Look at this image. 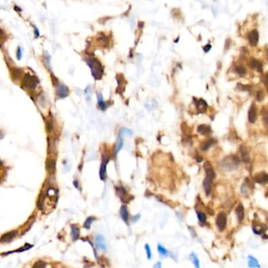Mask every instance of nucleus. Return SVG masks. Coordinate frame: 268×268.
<instances>
[{"label":"nucleus","mask_w":268,"mask_h":268,"mask_svg":"<svg viewBox=\"0 0 268 268\" xmlns=\"http://www.w3.org/2000/svg\"><path fill=\"white\" fill-rule=\"evenodd\" d=\"M74 184H75V186L76 187V188H78V187H79V182L75 181L74 182Z\"/></svg>","instance_id":"41"},{"label":"nucleus","mask_w":268,"mask_h":268,"mask_svg":"<svg viewBox=\"0 0 268 268\" xmlns=\"http://www.w3.org/2000/svg\"><path fill=\"white\" fill-rule=\"evenodd\" d=\"M198 132L202 135H208L211 133V129L208 125H201L198 127Z\"/></svg>","instance_id":"16"},{"label":"nucleus","mask_w":268,"mask_h":268,"mask_svg":"<svg viewBox=\"0 0 268 268\" xmlns=\"http://www.w3.org/2000/svg\"><path fill=\"white\" fill-rule=\"evenodd\" d=\"M216 224L220 231L225 230L227 226V216L224 212H220L217 215L216 219Z\"/></svg>","instance_id":"4"},{"label":"nucleus","mask_w":268,"mask_h":268,"mask_svg":"<svg viewBox=\"0 0 268 268\" xmlns=\"http://www.w3.org/2000/svg\"><path fill=\"white\" fill-rule=\"evenodd\" d=\"M214 144V141L213 140H208V141H204L203 143L201 145V148L202 149L203 151H206V150H208L210 147Z\"/></svg>","instance_id":"23"},{"label":"nucleus","mask_w":268,"mask_h":268,"mask_svg":"<svg viewBox=\"0 0 268 268\" xmlns=\"http://www.w3.org/2000/svg\"><path fill=\"white\" fill-rule=\"evenodd\" d=\"M38 35H39V33H38V30L37 29L36 27H35V38H38Z\"/></svg>","instance_id":"39"},{"label":"nucleus","mask_w":268,"mask_h":268,"mask_svg":"<svg viewBox=\"0 0 268 268\" xmlns=\"http://www.w3.org/2000/svg\"><path fill=\"white\" fill-rule=\"evenodd\" d=\"M122 146H123V141H122V136H119V138H118V142H117V146L115 147V151H114V154H117L122 148Z\"/></svg>","instance_id":"27"},{"label":"nucleus","mask_w":268,"mask_h":268,"mask_svg":"<svg viewBox=\"0 0 268 268\" xmlns=\"http://www.w3.org/2000/svg\"><path fill=\"white\" fill-rule=\"evenodd\" d=\"M248 119L250 123H254L257 119V111H256V106L254 103H252L250 106L249 110V114H248Z\"/></svg>","instance_id":"6"},{"label":"nucleus","mask_w":268,"mask_h":268,"mask_svg":"<svg viewBox=\"0 0 268 268\" xmlns=\"http://www.w3.org/2000/svg\"><path fill=\"white\" fill-rule=\"evenodd\" d=\"M22 83L25 88L28 89H34L38 84V79L35 76L31 75L30 74H26L23 78Z\"/></svg>","instance_id":"3"},{"label":"nucleus","mask_w":268,"mask_h":268,"mask_svg":"<svg viewBox=\"0 0 268 268\" xmlns=\"http://www.w3.org/2000/svg\"><path fill=\"white\" fill-rule=\"evenodd\" d=\"M248 38H249V44L252 46H256L257 45L258 41H259V33H258L257 30H252L249 32V35H248Z\"/></svg>","instance_id":"7"},{"label":"nucleus","mask_w":268,"mask_h":268,"mask_svg":"<svg viewBox=\"0 0 268 268\" xmlns=\"http://www.w3.org/2000/svg\"><path fill=\"white\" fill-rule=\"evenodd\" d=\"M204 169L206 170V177L203 182V187L206 195H209V194L211 192L212 182L213 181V180L216 177V174H215L213 169L212 167L211 164L208 162H206L204 164Z\"/></svg>","instance_id":"1"},{"label":"nucleus","mask_w":268,"mask_h":268,"mask_svg":"<svg viewBox=\"0 0 268 268\" xmlns=\"http://www.w3.org/2000/svg\"><path fill=\"white\" fill-rule=\"evenodd\" d=\"M16 234H17V231H16V230L10 231V232L5 234H3V235L1 237V238H0V242H3V243H5V242H10V241H12V240L16 237Z\"/></svg>","instance_id":"8"},{"label":"nucleus","mask_w":268,"mask_h":268,"mask_svg":"<svg viewBox=\"0 0 268 268\" xmlns=\"http://www.w3.org/2000/svg\"><path fill=\"white\" fill-rule=\"evenodd\" d=\"M197 216H198V220H199V222L202 223H204L206 222V215H205V214H204L203 212H199V211H197Z\"/></svg>","instance_id":"29"},{"label":"nucleus","mask_w":268,"mask_h":268,"mask_svg":"<svg viewBox=\"0 0 268 268\" xmlns=\"http://www.w3.org/2000/svg\"><path fill=\"white\" fill-rule=\"evenodd\" d=\"M264 99V94H263V93L260 90V91H258L257 93H256V100L258 101H262V100Z\"/></svg>","instance_id":"34"},{"label":"nucleus","mask_w":268,"mask_h":268,"mask_svg":"<svg viewBox=\"0 0 268 268\" xmlns=\"http://www.w3.org/2000/svg\"><path fill=\"white\" fill-rule=\"evenodd\" d=\"M248 266L249 268H260V263L256 258H255L252 255H249L248 256Z\"/></svg>","instance_id":"12"},{"label":"nucleus","mask_w":268,"mask_h":268,"mask_svg":"<svg viewBox=\"0 0 268 268\" xmlns=\"http://www.w3.org/2000/svg\"><path fill=\"white\" fill-rule=\"evenodd\" d=\"M210 48H211V46H209V45H208V46H207V48H206V47H205V48H204V49H205V51L207 52V51H208V50H209V49H210Z\"/></svg>","instance_id":"40"},{"label":"nucleus","mask_w":268,"mask_h":268,"mask_svg":"<svg viewBox=\"0 0 268 268\" xmlns=\"http://www.w3.org/2000/svg\"><path fill=\"white\" fill-rule=\"evenodd\" d=\"M71 237H72L73 241L78 240L79 238V235H80V230H79V229L76 227L75 225L74 224L71 226Z\"/></svg>","instance_id":"18"},{"label":"nucleus","mask_w":268,"mask_h":268,"mask_svg":"<svg viewBox=\"0 0 268 268\" xmlns=\"http://www.w3.org/2000/svg\"><path fill=\"white\" fill-rule=\"evenodd\" d=\"M235 213L238 220H239L240 222L242 221L244 219V217H245V210H244V207L241 204H239V205L237 206V208H236L235 209Z\"/></svg>","instance_id":"15"},{"label":"nucleus","mask_w":268,"mask_h":268,"mask_svg":"<svg viewBox=\"0 0 268 268\" xmlns=\"http://www.w3.org/2000/svg\"><path fill=\"white\" fill-rule=\"evenodd\" d=\"M263 122H264V124L268 125V111H263Z\"/></svg>","instance_id":"36"},{"label":"nucleus","mask_w":268,"mask_h":268,"mask_svg":"<svg viewBox=\"0 0 268 268\" xmlns=\"http://www.w3.org/2000/svg\"><path fill=\"white\" fill-rule=\"evenodd\" d=\"M95 219H95V217H88V218L86 219V220L85 221L84 225H83V226H84V228H86V229H87V230L90 229L91 224H92V223L94 221Z\"/></svg>","instance_id":"25"},{"label":"nucleus","mask_w":268,"mask_h":268,"mask_svg":"<svg viewBox=\"0 0 268 268\" xmlns=\"http://www.w3.org/2000/svg\"><path fill=\"white\" fill-rule=\"evenodd\" d=\"M190 259L192 261L193 264H194L195 268H201L200 261H199L198 256H196L195 252H192L191 254L190 255Z\"/></svg>","instance_id":"21"},{"label":"nucleus","mask_w":268,"mask_h":268,"mask_svg":"<svg viewBox=\"0 0 268 268\" xmlns=\"http://www.w3.org/2000/svg\"><path fill=\"white\" fill-rule=\"evenodd\" d=\"M96 245H97V247L98 249H100V250L105 251L106 249H107L105 240L102 235H97L96 237Z\"/></svg>","instance_id":"13"},{"label":"nucleus","mask_w":268,"mask_h":268,"mask_svg":"<svg viewBox=\"0 0 268 268\" xmlns=\"http://www.w3.org/2000/svg\"><path fill=\"white\" fill-rule=\"evenodd\" d=\"M108 161L109 158L106 154H103V156H102V162H101L100 169V176L102 180H105L106 179V176H107V173H106V166H107V164L108 162Z\"/></svg>","instance_id":"5"},{"label":"nucleus","mask_w":268,"mask_h":268,"mask_svg":"<svg viewBox=\"0 0 268 268\" xmlns=\"http://www.w3.org/2000/svg\"><path fill=\"white\" fill-rule=\"evenodd\" d=\"M153 268H162V263L161 262H157L153 267Z\"/></svg>","instance_id":"38"},{"label":"nucleus","mask_w":268,"mask_h":268,"mask_svg":"<svg viewBox=\"0 0 268 268\" xmlns=\"http://www.w3.org/2000/svg\"><path fill=\"white\" fill-rule=\"evenodd\" d=\"M158 249V252L159 253L162 257H166V256H168L169 255V252L167 249H165V247H163L161 244H158L157 246Z\"/></svg>","instance_id":"20"},{"label":"nucleus","mask_w":268,"mask_h":268,"mask_svg":"<svg viewBox=\"0 0 268 268\" xmlns=\"http://www.w3.org/2000/svg\"><path fill=\"white\" fill-rule=\"evenodd\" d=\"M98 99V104H99V107H100V108L101 110H105L106 108H107V103L104 102L103 100V97H102V95L99 93L98 94L97 97Z\"/></svg>","instance_id":"24"},{"label":"nucleus","mask_w":268,"mask_h":268,"mask_svg":"<svg viewBox=\"0 0 268 268\" xmlns=\"http://www.w3.org/2000/svg\"><path fill=\"white\" fill-rule=\"evenodd\" d=\"M56 163H55V161L53 159H49L47 161V162H46V169H47V170L49 171L50 173H53L55 171V168H56Z\"/></svg>","instance_id":"19"},{"label":"nucleus","mask_w":268,"mask_h":268,"mask_svg":"<svg viewBox=\"0 0 268 268\" xmlns=\"http://www.w3.org/2000/svg\"><path fill=\"white\" fill-rule=\"evenodd\" d=\"M21 70L19 68H13L12 69V76H13L14 79H19L21 75Z\"/></svg>","instance_id":"26"},{"label":"nucleus","mask_w":268,"mask_h":268,"mask_svg":"<svg viewBox=\"0 0 268 268\" xmlns=\"http://www.w3.org/2000/svg\"><path fill=\"white\" fill-rule=\"evenodd\" d=\"M144 248H145V251H146L147 257L148 260H151L152 256V252L151 250V248H150V245H149L148 244H146V245H144Z\"/></svg>","instance_id":"30"},{"label":"nucleus","mask_w":268,"mask_h":268,"mask_svg":"<svg viewBox=\"0 0 268 268\" xmlns=\"http://www.w3.org/2000/svg\"><path fill=\"white\" fill-rule=\"evenodd\" d=\"M69 94V89L64 85H60L57 87V95L58 97L60 98H64L67 97Z\"/></svg>","instance_id":"9"},{"label":"nucleus","mask_w":268,"mask_h":268,"mask_svg":"<svg viewBox=\"0 0 268 268\" xmlns=\"http://www.w3.org/2000/svg\"><path fill=\"white\" fill-rule=\"evenodd\" d=\"M87 64L89 65V67L91 69L92 75H93L95 79H100L103 75V67L100 63L98 60L90 57L87 60Z\"/></svg>","instance_id":"2"},{"label":"nucleus","mask_w":268,"mask_h":268,"mask_svg":"<svg viewBox=\"0 0 268 268\" xmlns=\"http://www.w3.org/2000/svg\"><path fill=\"white\" fill-rule=\"evenodd\" d=\"M22 57V50L21 49V47H18L17 48V50H16V58L18 60H21Z\"/></svg>","instance_id":"37"},{"label":"nucleus","mask_w":268,"mask_h":268,"mask_svg":"<svg viewBox=\"0 0 268 268\" xmlns=\"http://www.w3.org/2000/svg\"><path fill=\"white\" fill-rule=\"evenodd\" d=\"M262 81L265 85L266 88L268 90V74H265L263 76V78H262Z\"/></svg>","instance_id":"35"},{"label":"nucleus","mask_w":268,"mask_h":268,"mask_svg":"<svg viewBox=\"0 0 268 268\" xmlns=\"http://www.w3.org/2000/svg\"><path fill=\"white\" fill-rule=\"evenodd\" d=\"M6 38H7V36L5 35V32L0 28V42H5V41L6 40Z\"/></svg>","instance_id":"33"},{"label":"nucleus","mask_w":268,"mask_h":268,"mask_svg":"<svg viewBox=\"0 0 268 268\" xmlns=\"http://www.w3.org/2000/svg\"><path fill=\"white\" fill-rule=\"evenodd\" d=\"M249 66L255 70H256L258 72H262L263 71V64L260 62V60L255 59V58H251L249 60Z\"/></svg>","instance_id":"10"},{"label":"nucleus","mask_w":268,"mask_h":268,"mask_svg":"<svg viewBox=\"0 0 268 268\" xmlns=\"http://www.w3.org/2000/svg\"><path fill=\"white\" fill-rule=\"evenodd\" d=\"M237 89L239 90V91H249V86H244L241 83H238L237 85Z\"/></svg>","instance_id":"32"},{"label":"nucleus","mask_w":268,"mask_h":268,"mask_svg":"<svg viewBox=\"0 0 268 268\" xmlns=\"http://www.w3.org/2000/svg\"><path fill=\"white\" fill-rule=\"evenodd\" d=\"M254 180L258 184H266L268 182V174L266 173H260L254 176Z\"/></svg>","instance_id":"11"},{"label":"nucleus","mask_w":268,"mask_h":268,"mask_svg":"<svg viewBox=\"0 0 268 268\" xmlns=\"http://www.w3.org/2000/svg\"><path fill=\"white\" fill-rule=\"evenodd\" d=\"M235 72L238 74V75L241 76V77H243V76H245L247 73V71L246 68L243 67V66H241V65H238V66H236L235 67Z\"/></svg>","instance_id":"22"},{"label":"nucleus","mask_w":268,"mask_h":268,"mask_svg":"<svg viewBox=\"0 0 268 268\" xmlns=\"http://www.w3.org/2000/svg\"><path fill=\"white\" fill-rule=\"evenodd\" d=\"M47 263L42 260H38L37 262H35V264L33 265L32 268H46Z\"/></svg>","instance_id":"28"},{"label":"nucleus","mask_w":268,"mask_h":268,"mask_svg":"<svg viewBox=\"0 0 268 268\" xmlns=\"http://www.w3.org/2000/svg\"><path fill=\"white\" fill-rule=\"evenodd\" d=\"M32 247V245H29L28 243H26L25 244V245H24V246L21 247V248H20V249H16V251H14V252H23V251H26V250H28L29 249H31Z\"/></svg>","instance_id":"31"},{"label":"nucleus","mask_w":268,"mask_h":268,"mask_svg":"<svg viewBox=\"0 0 268 268\" xmlns=\"http://www.w3.org/2000/svg\"><path fill=\"white\" fill-rule=\"evenodd\" d=\"M240 153H241V158L243 160V162H248L249 161V151H248V149L245 145H241V147H240Z\"/></svg>","instance_id":"14"},{"label":"nucleus","mask_w":268,"mask_h":268,"mask_svg":"<svg viewBox=\"0 0 268 268\" xmlns=\"http://www.w3.org/2000/svg\"><path fill=\"white\" fill-rule=\"evenodd\" d=\"M120 216L123 221L126 223L128 221L129 218V212H128L127 207L125 206H122L120 208Z\"/></svg>","instance_id":"17"}]
</instances>
